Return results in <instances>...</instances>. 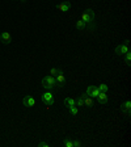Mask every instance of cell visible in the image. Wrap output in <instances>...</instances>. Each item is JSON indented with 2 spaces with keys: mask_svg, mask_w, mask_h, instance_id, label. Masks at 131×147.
<instances>
[{
  "mask_svg": "<svg viewBox=\"0 0 131 147\" xmlns=\"http://www.w3.org/2000/svg\"><path fill=\"white\" fill-rule=\"evenodd\" d=\"M63 146L64 147H73L72 141H70L68 138H64V139H63Z\"/></svg>",
  "mask_w": 131,
  "mask_h": 147,
  "instance_id": "obj_18",
  "label": "cell"
},
{
  "mask_svg": "<svg viewBox=\"0 0 131 147\" xmlns=\"http://www.w3.org/2000/svg\"><path fill=\"white\" fill-rule=\"evenodd\" d=\"M98 89H100V92H107V86L106 84H100V86H98Z\"/></svg>",
  "mask_w": 131,
  "mask_h": 147,
  "instance_id": "obj_19",
  "label": "cell"
},
{
  "mask_svg": "<svg viewBox=\"0 0 131 147\" xmlns=\"http://www.w3.org/2000/svg\"><path fill=\"white\" fill-rule=\"evenodd\" d=\"M42 101H43V104H46V105L54 104V96H52L51 92H45L42 95Z\"/></svg>",
  "mask_w": 131,
  "mask_h": 147,
  "instance_id": "obj_4",
  "label": "cell"
},
{
  "mask_svg": "<svg viewBox=\"0 0 131 147\" xmlns=\"http://www.w3.org/2000/svg\"><path fill=\"white\" fill-rule=\"evenodd\" d=\"M72 144H73V147H79V146H81V142L77 141V139H76V141H73V142H72Z\"/></svg>",
  "mask_w": 131,
  "mask_h": 147,
  "instance_id": "obj_21",
  "label": "cell"
},
{
  "mask_svg": "<svg viewBox=\"0 0 131 147\" xmlns=\"http://www.w3.org/2000/svg\"><path fill=\"white\" fill-rule=\"evenodd\" d=\"M21 1H22V3H25V1H26V0H21Z\"/></svg>",
  "mask_w": 131,
  "mask_h": 147,
  "instance_id": "obj_24",
  "label": "cell"
},
{
  "mask_svg": "<svg viewBox=\"0 0 131 147\" xmlns=\"http://www.w3.org/2000/svg\"><path fill=\"white\" fill-rule=\"evenodd\" d=\"M125 62H126V64H127V66H130V64H131V53L130 51L125 54Z\"/></svg>",
  "mask_w": 131,
  "mask_h": 147,
  "instance_id": "obj_17",
  "label": "cell"
},
{
  "mask_svg": "<svg viewBox=\"0 0 131 147\" xmlns=\"http://www.w3.org/2000/svg\"><path fill=\"white\" fill-rule=\"evenodd\" d=\"M64 105H66L67 108L73 107V105H75V98H72V97H66V98H64Z\"/></svg>",
  "mask_w": 131,
  "mask_h": 147,
  "instance_id": "obj_13",
  "label": "cell"
},
{
  "mask_svg": "<svg viewBox=\"0 0 131 147\" xmlns=\"http://www.w3.org/2000/svg\"><path fill=\"white\" fill-rule=\"evenodd\" d=\"M85 28H87V24L83 21V20H79V21L76 22V29L77 30H84Z\"/></svg>",
  "mask_w": 131,
  "mask_h": 147,
  "instance_id": "obj_14",
  "label": "cell"
},
{
  "mask_svg": "<svg viewBox=\"0 0 131 147\" xmlns=\"http://www.w3.org/2000/svg\"><path fill=\"white\" fill-rule=\"evenodd\" d=\"M123 43H125V45H127V46H128V45H130V40H126V41H125V42H123Z\"/></svg>",
  "mask_w": 131,
  "mask_h": 147,
  "instance_id": "obj_23",
  "label": "cell"
},
{
  "mask_svg": "<svg viewBox=\"0 0 131 147\" xmlns=\"http://www.w3.org/2000/svg\"><path fill=\"white\" fill-rule=\"evenodd\" d=\"M83 97H84V105H85L87 108H92L93 107V98L91 97V96H88L87 95V93H84V95H83Z\"/></svg>",
  "mask_w": 131,
  "mask_h": 147,
  "instance_id": "obj_11",
  "label": "cell"
},
{
  "mask_svg": "<svg viewBox=\"0 0 131 147\" xmlns=\"http://www.w3.org/2000/svg\"><path fill=\"white\" fill-rule=\"evenodd\" d=\"M56 74H58V68H51L50 75H51V76H56Z\"/></svg>",
  "mask_w": 131,
  "mask_h": 147,
  "instance_id": "obj_20",
  "label": "cell"
},
{
  "mask_svg": "<svg viewBox=\"0 0 131 147\" xmlns=\"http://www.w3.org/2000/svg\"><path fill=\"white\" fill-rule=\"evenodd\" d=\"M22 104H24V107H26V108H33L34 105H36V100H34L33 96L28 95L22 98Z\"/></svg>",
  "mask_w": 131,
  "mask_h": 147,
  "instance_id": "obj_5",
  "label": "cell"
},
{
  "mask_svg": "<svg viewBox=\"0 0 131 147\" xmlns=\"http://www.w3.org/2000/svg\"><path fill=\"white\" fill-rule=\"evenodd\" d=\"M55 82H56V87H59V88L64 87V84H66V76H64L63 70H62V68H58V74H56Z\"/></svg>",
  "mask_w": 131,
  "mask_h": 147,
  "instance_id": "obj_3",
  "label": "cell"
},
{
  "mask_svg": "<svg viewBox=\"0 0 131 147\" xmlns=\"http://www.w3.org/2000/svg\"><path fill=\"white\" fill-rule=\"evenodd\" d=\"M130 51V49H128V46L127 45H119V46H117L116 47V54L117 55H125L126 53H128Z\"/></svg>",
  "mask_w": 131,
  "mask_h": 147,
  "instance_id": "obj_8",
  "label": "cell"
},
{
  "mask_svg": "<svg viewBox=\"0 0 131 147\" xmlns=\"http://www.w3.org/2000/svg\"><path fill=\"white\" fill-rule=\"evenodd\" d=\"M98 93H100V89H98V87H96V86H89L88 88H87V95L91 96L92 98L97 97Z\"/></svg>",
  "mask_w": 131,
  "mask_h": 147,
  "instance_id": "obj_6",
  "label": "cell"
},
{
  "mask_svg": "<svg viewBox=\"0 0 131 147\" xmlns=\"http://www.w3.org/2000/svg\"><path fill=\"white\" fill-rule=\"evenodd\" d=\"M0 41L4 45H9V43L12 42V37H11V34L8 32H3V33L0 34Z\"/></svg>",
  "mask_w": 131,
  "mask_h": 147,
  "instance_id": "obj_7",
  "label": "cell"
},
{
  "mask_svg": "<svg viewBox=\"0 0 131 147\" xmlns=\"http://www.w3.org/2000/svg\"><path fill=\"white\" fill-rule=\"evenodd\" d=\"M42 87L45 89H52L56 87V82H55V76H51V75H49V76H45L42 79Z\"/></svg>",
  "mask_w": 131,
  "mask_h": 147,
  "instance_id": "obj_2",
  "label": "cell"
},
{
  "mask_svg": "<svg viewBox=\"0 0 131 147\" xmlns=\"http://www.w3.org/2000/svg\"><path fill=\"white\" fill-rule=\"evenodd\" d=\"M58 9L62 11V12H67V11L71 9V3L70 1H63V3L58 4Z\"/></svg>",
  "mask_w": 131,
  "mask_h": 147,
  "instance_id": "obj_9",
  "label": "cell"
},
{
  "mask_svg": "<svg viewBox=\"0 0 131 147\" xmlns=\"http://www.w3.org/2000/svg\"><path fill=\"white\" fill-rule=\"evenodd\" d=\"M38 146L40 147H49V143H47V142H40Z\"/></svg>",
  "mask_w": 131,
  "mask_h": 147,
  "instance_id": "obj_22",
  "label": "cell"
},
{
  "mask_svg": "<svg viewBox=\"0 0 131 147\" xmlns=\"http://www.w3.org/2000/svg\"><path fill=\"white\" fill-rule=\"evenodd\" d=\"M130 109H131V101L130 100L125 101V102L121 105V110H122L123 113H126V114H130Z\"/></svg>",
  "mask_w": 131,
  "mask_h": 147,
  "instance_id": "obj_10",
  "label": "cell"
},
{
  "mask_svg": "<svg viewBox=\"0 0 131 147\" xmlns=\"http://www.w3.org/2000/svg\"><path fill=\"white\" fill-rule=\"evenodd\" d=\"M68 109H70V113H71V114H73V116L79 113V107H76V105H73V107L68 108Z\"/></svg>",
  "mask_w": 131,
  "mask_h": 147,
  "instance_id": "obj_16",
  "label": "cell"
},
{
  "mask_svg": "<svg viewBox=\"0 0 131 147\" xmlns=\"http://www.w3.org/2000/svg\"><path fill=\"white\" fill-rule=\"evenodd\" d=\"M81 20L85 22L89 29H95V24H93V21H95V12L91 8H87L84 11V13L81 15Z\"/></svg>",
  "mask_w": 131,
  "mask_h": 147,
  "instance_id": "obj_1",
  "label": "cell"
},
{
  "mask_svg": "<svg viewBox=\"0 0 131 147\" xmlns=\"http://www.w3.org/2000/svg\"><path fill=\"white\" fill-rule=\"evenodd\" d=\"M75 105H76V107H83V105H84V97H83V95L79 96V97L75 100Z\"/></svg>",
  "mask_w": 131,
  "mask_h": 147,
  "instance_id": "obj_15",
  "label": "cell"
},
{
  "mask_svg": "<svg viewBox=\"0 0 131 147\" xmlns=\"http://www.w3.org/2000/svg\"><path fill=\"white\" fill-rule=\"evenodd\" d=\"M107 95H106V92H100L97 96V101L100 102V104H106L107 102Z\"/></svg>",
  "mask_w": 131,
  "mask_h": 147,
  "instance_id": "obj_12",
  "label": "cell"
}]
</instances>
